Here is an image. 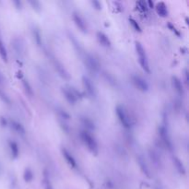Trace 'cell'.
<instances>
[{"label":"cell","mask_w":189,"mask_h":189,"mask_svg":"<svg viewBox=\"0 0 189 189\" xmlns=\"http://www.w3.org/2000/svg\"><path fill=\"white\" fill-rule=\"evenodd\" d=\"M135 49H136V53L137 55V60H139V63L141 68L146 73L150 74V66L149 57H148L147 52H146V49L144 48L141 42H137V41L135 42Z\"/></svg>","instance_id":"6da1fadb"},{"label":"cell","mask_w":189,"mask_h":189,"mask_svg":"<svg viewBox=\"0 0 189 189\" xmlns=\"http://www.w3.org/2000/svg\"><path fill=\"white\" fill-rule=\"evenodd\" d=\"M80 137L87 150L93 155H97L99 152L98 143L96 139L92 136V135L87 130H81L80 133Z\"/></svg>","instance_id":"7a4b0ae2"},{"label":"cell","mask_w":189,"mask_h":189,"mask_svg":"<svg viewBox=\"0 0 189 189\" xmlns=\"http://www.w3.org/2000/svg\"><path fill=\"white\" fill-rule=\"evenodd\" d=\"M115 114L116 116L119 120V122L121 123V125L126 128V129H129V128L132 126V121H131V118L128 115L127 111L126 110V108L123 105H120L118 104L115 107Z\"/></svg>","instance_id":"3957f363"},{"label":"cell","mask_w":189,"mask_h":189,"mask_svg":"<svg viewBox=\"0 0 189 189\" xmlns=\"http://www.w3.org/2000/svg\"><path fill=\"white\" fill-rule=\"evenodd\" d=\"M61 92L66 101L71 105H75L80 99L78 91L72 87H62Z\"/></svg>","instance_id":"277c9868"},{"label":"cell","mask_w":189,"mask_h":189,"mask_svg":"<svg viewBox=\"0 0 189 189\" xmlns=\"http://www.w3.org/2000/svg\"><path fill=\"white\" fill-rule=\"evenodd\" d=\"M84 63L87 68L91 71L92 73H97L100 70V63L96 57L90 55V54H86L84 56Z\"/></svg>","instance_id":"5b68a950"},{"label":"cell","mask_w":189,"mask_h":189,"mask_svg":"<svg viewBox=\"0 0 189 189\" xmlns=\"http://www.w3.org/2000/svg\"><path fill=\"white\" fill-rule=\"evenodd\" d=\"M130 79H131V82L133 83V85L139 90L143 91V92H146L149 90L150 85L147 82V80H144L141 76L136 75V74H132Z\"/></svg>","instance_id":"8992f818"},{"label":"cell","mask_w":189,"mask_h":189,"mask_svg":"<svg viewBox=\"0 0 189 189\" xmlns=\"http://www.w3.org/2000/svg\"><path fill=\"white\" fill-rule=\"evenodd\" d=\"M159 136L165 147L169 150H173V141H171L168 129L164 126H161L159 127Z\"/></svg>","instance_id":"52a82bcc"},{"label":"cell","mask_w":189,"mask_h":189,"mask_svg":"<svg viewBox=\"0 0 189 189\" xmlns=\"http://www.w3.org/2000/svg\"><path fill=\"white\" fill-rule=\"evenodd\" d=\"M82 85H83V88L85 90V91L87 92V94L91 97V98H95L97 96V90L95 85L92 83V81L88 78V77L83 76L82 77Z\"/></svg>","instance_id":"ba28073f"},{"label":"cell","mask_w":189,"mask_h":189,"mask_svg":"<svg viewBox=\"0 0 189 189\" xmlns=\"http://www.w3.org/2000/svg\"><path fill=\"white\" fill-rule=\"evenodd\" d=\"M72 20L76 25V27L78 28L81 32L87 33L88 32V25L87 22L84 20L83 17L79 12H73L72 14Z\"/></svg>","instance_id":"9c48e42d"},{"label":"cell","mask_w":189,"mask_h":189,"mask_svg":"<svg viewBox=\"0 0 189 189\" xmlns=\"http://www.w3.org/2000/svg\"><path fill=\"white\" fill-rule=\"evenodd\" d=\"M53 65H54V67L55 71L57 72V74L61 77V78L63 80H68L70 79V74L68 73L67 69L65 67V66L59 61L58 59L55 58L53 60Z\"/></svg>","instance_id":"30bf717a"},{"label":"cell","mask_w":189,"mask_h":189,"mask_svg":"<svg viewBox=\"0 0 189 189\" xmlns=\"http://www.w3.org/2000/svg\"><path fill=\"white\" fill-rule=\"evenodd\" d=\"M61 153H62V156L65 159L66 162L68 164V166L73 168V169L77 168V161H76V159L74 158V156L72 155V153L69 150H66L65 147H63L61 149Z\"/></svg>","instance_id":"8fae6325"},{"label":"cell","mask_w":189,"mask_h":189,"mask_svg":"<svg viewBox=\"0 0 189 189\" xmlns=\"http://www.w3.org/2000/svg\"><path fill=\"white\" fill-rule=\"evenodd\" d=\"M171 86H173L174 90H175V92L179 95H184L185 94V88H184V84L182 82V80H180L178 77L176 76H173L171 77Z\"/></svg>","instance_id":"7c38bea8"},{"label":"cell","mask_w":189,"mask_h":189,"mask_svg":"<svg viewBox=\"0 0 189 189\" xmlns=\"http://www.w3.org/2000/svg\"><path fill=\"white\" fill-rule=\"evenodd\" d=\"M96 38L97 41L99 42V44L104 46V47H110L112 45V42L110 38L107 36V34H105L102 31H97L96 33Z\"/></svg>","instance_id":"4fadbf2b"},{"label":"cell","mask_w":189,"mask_h":189,"mask_svg":"<svg viewBox=\"0 0 189 189\" xmlns=\"http://www.w3.org/2000/svg\"><path fill=\"white\" fill-rule=\"evenodd\" d=\"M136 161H137V164L139 166V169L141 170L142 173L147 176L150 177V171L149 169V166L147 164V162H146L145 158L142 155H139L136 158Z\"/></svg>","instance_id":"5bb4252c"},{"label":"cell","mask_w":189,"mask_h":189,"mask_svg":"<svg viewBox=\"0 0 189 189\" xmlns=\"http://www.w3.org/2000/svg\"><path fill=\"white\" fill-rule=\"evenodd\" d=\"M173 163H174V166L175 167L176 171H178V173H179L180 174L185 175V174H186L185 166L184 162L182 161L181 159H179V158L176 157V156H174V157H173Z\"/></svg>","instance_id":"9a60e30c"},{"label":"cell","mask_w":189,"mask_h":189,"mask_svg":"<svg viewBox=\"0 0 189 189\" xmlns=\"http://www.w3.org/2000/svg\"><path fill=\"white\" fill-rule=\"evenodd\" d=\"M155 9H156L157 14L160 17H161V18H166V17H168V15H169L167 6H166V4L164 2L158 3L156 5V7H155Z\"/></svg>","instance_id":"2e32d148"},{"label":"cell","mask_w":189,"mask_h":189,"mask_svg":"<svg viewBox=\"0 0 189 189\" xmlns=\"http://www.w3.org/2000/svg\"><path fill=\"white\" fill-rule=\"evenodd\" d=\"M8 147H9V150H10V154L12 159H18L20 157V148L19 145L16 141L10 140L8 142Z\"/></svg>","instance_id":"e0dca14e"},{"label":"cell","mask_w":189,"mask_h":189,"mask_svg":"<svg viewBox=\"0 0 189 189\" xmlns=\"http://www.w3.org/2000/svg\"><path fill=\"white\" fill-rule=\"evenodd\" d=\"M12 44H13V48L15 50L16 54H18L19 55H21V54L24 51V45H23V42H22L21 39L15 38L12 42Z\"/></svg>","instance_id":"ac0fdd59"},{"label":"cell","mask_w":189,"mask_h":189,"mask_svg":"<svg viewBox=\"0 0 189 189\" xmlns=\"http://www.w3.org/2000/svg\"><path fill=\"white\" fill-rule=\"evenodd\" d=\"M11 127L17 134H19L20 136H24L25 133H26V130H25L22 124L18 121H15V120H12L11 121Z\"/></svg>","instance_id":"d6986e66"},{"label":"cell","mask_w":189,"mask_h":189,"mask_svg":"<svg viewBox=\"0 0 189 189\" xmlns=\"http://www.w3.org/2000/svg\"><path fill=\"white\" fill-rule=\"evenodd\" d=\"M80 121L82 123V125L87 128V129L89 130H95V128H96V126L95 124H94V122L92 121V120L87 116H82L80 118Z\"/></svg>","instance_id":"ffe728a7"},{"label":"cell","mask_w":189,"mask_h":189,"mask_svg":"<svg viewBox=\"0 0 189 189\" xmlns=\"http://www.w3.org/2000/svg\"><path fill=\"white\" fill-rule=\"evenodd\" d=\"M21 83H22V87H23V89H24L25 93H26L29 97H33L34 91H33V89H32V87H31V83H30L27 80H22Z\"/></svg>","instance_id":"44dd1931"},{"label":"cell","mask_w":189,"mask_h":189,"mask_svg":"<svg viewBox=\"0 0 189 189\" xmlns=\"http://www.w3.org/2000/svg\"><path fill=\"white\" fill-rule=\"evenodd\" d=\"M34 178V174L31 168L27 167L25 168L24 171H23V180L26 183H31Z\"/></svg>","instance_id":"7402d4cb"},{"label":"cell","mask_w":189,"mask_h":189,"mask_svg":"<svg viewBox=\"0 0 189 189\" xmlns=\"http://www.w3.org/2000/svg\"><path fill=\"white\" fill-rule=\"evenodd\" d=\"M0 57L3 60V62L7 63L8 60V55H7V48L5 46L4 42L0 38Z\"/></svg>","instance_id":"603a6c76"},{"label":"cell","mask_w":189,"mask_h":189,"mask_svg":"<svg viewBox=\"0 0 189 189\" xmlns=\"http://www.w3.org/2000/svg\"><path fill=\"white\" fill-rule=\"evenodd\" d=\"M150 157L151 159V161H153V163L155 164L156 166L160 167L161 164V158H160V155L155 151V150H150Z\"/></svg>","instance_id":"cb8c5ba5"},{"label":"cell","mask_w":189,"mask_h":189,"mask_svg":"<svg viewBox=\"0 0 189 189\" xmlns=\"http://www.w3.org/2000/svg\"><path fill=\"white\" fill-rule=\"evenodd\" d=\"M42 185H44V189H54V186L52 185V182L49 178V174L45 171L44 173V178H42Z\"/></svg>","instance_id":"d4e9b609"},{"label":"cell","mask_w":189,"mask_h":189,"mask_svg":"<svg viewBox=\"0 0 189 189\" xmlns=\"http://www.w3.org/2000/svg\"><path fill=\"white\" fill-rule=\"evenodd\" d=\"M55 111H56L57 115H58L60 118H62L63 120H67V121H68V120H70V119H71L70 115L68 114L65 109L57 107V108L55 109Z\"/></svg>","instance_id":"484cf974"},{"label":"cell","mask_w":189,"mask_h":189,"mask_svg":"<svg viewBox=\"0 0 189 189\" xmlns=\"http://www.w3.org/2000/svg\"><path fill=\"white\" fill-rule=\"evenodd\" d=\"M32 36L34 38V41H35V42L38 45H41L42 44V35H41V32H40L39 29H37L35 27L32 29Z\"/></svg>","instance_id":"4316f807"},{"label":"cell","mask_w":189,"mask_h":189,"mask_svg":"<svg viewBox=\"0 0 189 189\" xmlns=\"http://www.w3.org/2000/svg\"><path fill=\"white\" fill-rule=\"evenodd\" d=\"M29 4L31 5V8L36 12H40L42 10V5L39 1L36 0H32V1H29Z\"/></svg>","instance_id":"83f0119b"},{"label":"cell","mask_w":189,"mask_h":189,"mask_svg":"<svg viewBox=\"0 0 189 189\" xmlns=\"http://www.w3.org/2000/svg\"><path fill=\"white\" fill-rule=\"evenodd\" d=\"M0 99H1L2 101L5 102L6 104H7V105H10L11 104V100H10L9 96H7V94L5 93L1 90H0Z\"/></svg>","instance_id":"f1b7e54d"},{"label":"cell","mask_w":189,"mask_h":189,"mask_svg":"<svg viewBox=\"0 0 189 189\" xmlns=\"http://www.w3.org/2000/svg\"><path fill=\"white\" fill-rule=\"evenodd\" d=\"M104 77L105 78V80L111 84V85H115L116 84V81H115V78L113 76H112L110 73H108V72H104Z\"/></svg>","instance_id":"f546056e"},{"label":"cell","mask_w":189,"mask_h":189,"mask_svg":"<svg viewBox=\"0 0 189 189\" xmlns=\"http://www.w3.org/2000/svg\"><path fill=\"white\" fill-rule=\"evenodd\" d=\"M136 7L137 8L142 11V12H146L147 11L149 8H148V6H147V3L144 2V1H139V2H136Z\"/></svg>","instance_id":"4dcf8cb0"},{"label":"cell","mask_w":189,"mask_h":189,"mask_svg":"<svg viewBox=\"0 0 189 189\" xmlns=\"http://www.w3.org/2000/svg\"><path fill=\"white\" fill-rule=\"evenodd\" d=\"M129 23L132 25V27L134 28V30L135 31H139V32H141L142 31H141V27L139 26V24L136 22V20H135L134 19H132V18H130L129 19Z\"/></svg>","instance_id":"1f68e13d"},{"label":"cell","mask_w":189,"mask_h":189,"mask_svg":"<svg viewBox=\"0 0 189 189\" xmlns=\"http://www.w3.org/2000/svg\"><path fill=\"white\" fill-rule=\"evenodd\" d=\"M90 3H91L92 7L95 8V9H97V10H101V2L97 1V0H93V1H91Z\"/></svg>","instance_id":"d6a6232c"},{"label":"cell","mask_w":189,"mask_h":189,"mask_svg":"<svg viewBox=\"0 0 189 189\" xmlns=\"http://www.w3.org/2000/svg\"><path fill=\"white\" fill-rule=\"evenodd\" d=\"M167 26H168V28H169L171 31H173V32L175 34V35H177L178 37H180V33H179V31H177L176 28L174 26L173 24H171V23H168V24H167Z\"/></svg>","instance_id":"836d02e7"},{"label":"cell","mask_w":189,"mask_h":189,"mask_svg":"<svg viewBox=\"0 0 189 189\" xmlns=\"http://www.w3.org/2000/svg\"><path fill=\"white\" fill-rule=\"evenodd\" d=\"M0 125H1V126H3V127L7 126V122L4 116H0Z\"/></svg>","instance_id":"e575fe53"},{"label":"cell","mask_w":189,"mask_h":189,"mask_svg":"<svg viewBox=\"0 0 189 189\" xmlns=\"http://www.w3.org/2000/svg\"><path fill=\"white\" fill-rule=\"evenodd\" d=\"M13 3H14V5L16 6L17 9H21V7H22V3H21L20 1H14Z\"/></svg>","instance_id":"d590c367"},{"label":"cell","mask_w":189,"mask_h":189,"mask_svg":"<svg viewBox=\"0 0 189 189\" xmlns=\"http://www.w3.org/2000/svg\"><path fill=\"white\" fill-rule=\"evenodd\" d=\"M146 3H147L148 8H153L154 7V3L152 1H148V2H146Z\"/></svg>","instance_id":"8d00e7d4"},{"label":"cell","mask_w":189,"mask_h":189,"mask_svg":"<svg viewBox=\"0 0 189 189\" xmlns=\"http://www.w3.org/2000/svg\"><path fill=\"white\" fill-rule=\"evenodd\" d=\"M3 80H4V79H3V76L0 74V84H2L3 83Z\"/></svg>","instance_id":"74e56055"}]
</instances>
